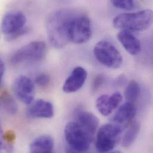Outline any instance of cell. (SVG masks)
Returning <instances> with one entry per match:
<instances>
[{
  "label": "cell",
  "instance_id": "5b68a950",
  "mask_svg": "<svg viewBox=\"0 0 153 153\" xmlns=\"http://www.w3.org/2000/svg\"><path fill=\"white\" fill-rule=\"evenodd\" d=\"M65 136L70 147L77 152L88 150L93 137L77 122H71L66 125Z\"/></svg>",
  "mask_w": 153,
  "mask_h": 153
},
{
  "label": "cell",
  "instance_id": "4316f807",
  "mask_svg": "<svg viewBox=\"0 0 153 153\" xmlns=\"http://www.w3.org/2000/svg\"><path fill=\"white\" fill-rule=\"evenodd\" d=\"M108 153H122L119 151H114V152H110Z\"/></svg>",
  "mask_w": 153,
  "mask_h": 153
},
{
  "label": "cell",
  "instance_id": "4fadbf2b",
  "mask_svg": "<svg viewBox=\"0 0 153 153\" xmlns=\"http://www.w3.org/2000/svg\"><path fill=\"white\" fill-rule=\"evenodd\" d=\"M53 147V138L48 135H41L30 144L29 153H52Z\"/></svg>",
  "mask_w": 153,
  "mask_h": 153
},
{
  "label": "cell",
  "instance_id": "3957f363",
  "mask_svg": "<svg viewBox=\"0 0 153 153\" xmlns=\"http://www.w3.org/2000/svg\"><path fill=\"white\" fill-rule=\"evenodd\" d=\"M91 36V25L89 18L85 14L76 13L72 16L68 24L69 42L76 44H84Z\"/></svg>",
  "mask_w": 153,
  "mask_h": 153
},
{
  "label": "cell",
  "instance_id": "9c48e42d",
  "mask_svg": "<svg viewBox=\"0 0 153 153\" xmlns=\"http://www.w3.org/2000/svg\"><path fill=\"white\" fill-rule=\"evenodd\" d=\"M26 23V17L22 11H10L2 19L1 31L6 36L11 35L25 28Z\"/></svg>",
  "mask_w": 153,
  "mask_h": 153
},
{
  "label": "cell",
  "instance_id": "30bf717a",
  "mask_svg": "<svg viewBox=\"0 0 153 153\" xmlns=\"http://www.w3.org/2000/svg\"><path fill=\"white\" fill-rule=\"evenodd\" d=\"M87 77V72L82 67L75 68L65 80L63 90L66 93H73L79 90L84 85Z\"/></svg>",
  "mask_w": 153,
  "mask_h": 153
},
{
  "label": "cell",
  "instance_id": "6da1fadb",
  "mask_svg": "<svg viewBox=\"0 0 153 153\" xmlns=\"http://www.w3.org/2000/svg\"><path fill=\"white\" fill-rule=\"evenodd\" d=\"M75 11L68 9L51 12L46 20V30L50 44L56 48H63L69 42L68 38V24Z\"/></svg>",
  "mask_w": 153,
  "mask_h": 153
},
{
  "label": "cell",
  "instance_id": "ba28073f",
  "mask_svg": "<svg viewBox=\"0 0 153 153\" xmlns=\"http://www.w3.org/2000/svg\"><path fill=\"white\" fill-rule=\"evenodd\" d=\"M12 90L16 98L23 104L29 105L32 102L35 88L29 77L24 75L17 77L13 83Z\"/></svg>",
  "mask_w": 153,
  "mask_h": 153
},
{
  "label": "cell",
  "instance_id": "603a6c76",
  "mask_svg": "<svg viewBox=\"0 0 153 153\" xmlns=\"http://www.w3.org/2000/svg\"><path fill=\"white\" fill-rule=\"evenodd\" d=\"M111 102L114 109H116L120 104L122 101V96L119 92H115L112 95H110Z\"/></svg>",
  "mask_w": 153,
  "mask_h": 153
},
{
  "label": "cell",
  "instance_id": "9a60e30c",
  "mask_svg": "<svg viewBox=\"0 0 153 153\" xmlns=\"http://www.w3.org/2000/svg\"><path fill=\"white\" fill-rule=\"evenodd\" d=\"M136 114V107L134 103L126 102L122 104L116 111L112 120L118 124H122L132 120Z\"/></svg>",
  "mask_w": 153,
  "mask_h": 153
},
{
  "label": "cell",
  "instance_id": "e0dca14e",
  "mask_svg": "<svg viewBox=\"0 0 153 153\" xmlns=\"http://www.w3.org/2000/svg\"><path fill=\"white\" fill-rule=\"evenodd\" d=\"M140 130V124L137 122H133L126 131L122 141V144L124 147H129L135 142Z\"/></svg>",
  "mask_w": 153,
  "mask_h": 153
},
{
  "label": "cell",
  "instance_id": "8992f818",
  "mask_svg": "<svg viewBox=\"0 0 153 153\" xmlns=\"http://www.w3.org/2000/svg\"><path fill=\"white\" fill-rule=\"evenodd\" d=\"M94 54L101 64L108 68L118 69L123 64L120 53L108 41L98 42L94 48Z\"/></svg>",
  "mask_w": 153,
  "mask_h": 153
},
{
  "label": "cell",
  "instance_id": "5bb4252c",
  "mask_svg": "<svg viewBox=\"0 0 153 153\" xmlns=\"http://www.w3.org/2000/svg\"><path fill=\"white\" fill-rule=\"evenodd\" d=\"M77 122L92 135H94L99 126V119L93 113L81 111L77 114Z\"/></svg>",
  "mask_w": 153,
  "mask_h": 153
},
{
  "label": "cell",
  "instance_id": "cb8c5ba5",
  "mask_svg": "<svg viewBox=\"0 0 153 153\" xmlns=\"http://www.w3.org/2000/svg\"><path fill=\"white\" fill-rule=\"evenodd\" d=\"M28 30H29V29H28V28L25 27V28H23V29H22V30H20L17 32L16 33H14V34H12V35H8V36H6L5 38H6L7 40L10 41L15 40V39L19 38V37H20V36L24 35L25 34L27 33V32H28Z\"/></svg>",
  "mask_w": 153,
  "mask_h": 153
},
{
  "label": "cell",
  "instance_id": "484cf974",
  "mask_svg": "<svg viewBox=\"0 0 153 153\" xmlns=\"http://www.w3.org/2000/svg\"><path fill=\"white\" fill-rule=\"evenodd\" d=\"M66 153H77V152L74 150V149L70 148H67L66 149Z\"/></svg>",
  "mask_w": 153,
  "mask_h": 153
},
{
  "label": "cell",
  "instance_id": "d6986e66",
  "mask_svg": "<svg viewBox=\"0 0 153 153\" xmlns=\"http://www.w3.org/2000/svg\"><path fill=\"white\" fill-rule=\"evenodd\" d=\"M140 93L141 88L138 83L135 80H131L125 89V96L128 102L134 103L138 100Z\"/></svg>",
  "mask_w": 153,
  "mask_h": 153
},
{
  "label": "cell",
  "instance_id": "277c9868",
  "mask_svg": "<svg viewBox=\"0 0 153 153\" xmlns=\"http://www.w3.org/2000/svg\"><path fill=\"white\" fill-rule=\"evenodd\" d=\"M47 45L43 41H33L16 51L11 57L13 65L35 63L42 60L47 54Z\"/></svg>",
  "mask_w": 153,
  "mask_h": 153
},
{
  "label": "cell",
  "instance_id": "44dd1931",
  "mask_svg": "<svg viewBox=\"0 0 153 153\" xmlns=\"http://www.w3.org/2000/svg\"><path fill=\"white\" fill-rule=\"evenodd\" d=\"M105 81V76L102 75H98L95 77L92 82L91 86V91L93 92H97L103 85Z\"/></svg>",
  "mask_w": 153,
  "mask_h": 153
},
{
  "label": "cell",
  "instance_id": "ffe728a7",
  "mask_svg": "<svg viewBox=\"0 0 153 153\" xmlns=\"http://www.w3.org/2000/svg\"><path fill=\"white\" fill-rule=\"evenodd\" d=\"M111 2L113 6L119 9L130 10L135 8V2L132 0H113Z\"/></svg>",
  "mask_w": 153,
  "mask_h": 153
},
{
  "label": "cell",
  "instance_id": "2e32d148",
  "mask_svg": "<svg viewBox=\"0 0 153 153\" xmlns=\"http://www.w3.org/2000/svg\"><path fill=\"white\" fill-rule=\"evenodd\" d=\"M1 102L5 110L9 114L14 115L18 111V105L14 99L7 91H2L1 94Z\"/></svg>",
  "mask_w": 153,
  "mask_h": 153
},
{
  "label": "cell",
  "instance_id": "7a4b0ae2",
  "mask_svg": "<svg viewBox=\"0 0 153 153\" xmlns=\"http://www.w3.org/2000/svg\"><path fill=\"white\" fill-rule=\"evenodd\" d=\"M153 23V11L150 9L122 13L113 20L114 27L127 31H143L149 28Z\"/></svg>",
  "mask_w": 153,
  "mask_h": 153
},
{
  "label": "cell",
  "instance_id": "8fae6325",
  "mask_svg": "<svg viewBox=\"0 0 153 153\" xmlns=\"http://www.w3.org/2000/svg\"><path fill=\"white\" fill-rule=\"evenodd\" d=\"M54 113L53 104L44 100L36 101L26 111V114L30 118L50 119L54 116Z\"/></svg>",
  "mask_w": 153,
  "mask_h": 153
},
{
  "label": "cell",
  "instance_id": "52a82bcc",
  "mask_svg": "<svg viewBox=\"0 0 153 153\" xmlns=\"http://www.w3.org/2000/svg\"><path fill=\"white\" fill-rule=\"evenodd\" d=\"M123 128L117 124H106L98 131L95 147L100 153H104L111 151L117 142L118 138Z\"/></svg>",
  "mask_w": 153,
  "mask_h": 153
},
{
  "label": "cell",
  "instance_id": "7c38bea8",
  "mask_svg": "<svg viewBox=\"0 0 153 153\" xmlns=\"http://www.w3.org/2000/svg\"><path fill=\"white\" fill-rule=\"evenodd\" d=\"M117 39L126 51L132 55L138 54L141 50L140 41L129 31L121 30L117 34Z\"/></svg>",
  "mask_w": 153,
  "mask_h": 153
},
{
  "label": "cell",
  "instance_id": "d4e9b609",
  "mask_svg": "<svg viewBox=\"0 0 153 153\" xmlns=\"http://www.w3.org/2000/svg\"><path fill=\"white\" fill-rule=\"evenodd\" d=\"M4 72H5V66H4L3 62L2 60H1V62H0V77H1V79H2V78L3 77Z\"/></svg>",
  "mask_w": 153,
  "mask_h": 153
},
{
  "label": "cell",
  "instance_id": "7402d4cb",
  "mask_svg": "<svg viewBox=\"0 0 153 153\" xmlns=\"http://www.w3.org/2000/svg\"><path fill=\"white\" fill-rule=\"evenodd\" d=\"M50 82V77L49 76L45 74H41L38 75L35 78V83L39 86L44 87L48 85Z\"/></svg>",
  "mask_w": 153,
  "mask_h": 153
},
{
  "label": "cell",
  "instance_id": "ac0fdd59",
  "mask_svg": "<svg viewBox=\"0 0 153 153\" xmlns=\"http://www.w3.org/2000/svg\"><path fill=\"white\" fill-rule=\"evenodd\" d=\"M96 107L103 116H107L110 114L114 108L111 102L110 95L104 94L99 97L96 101Z\"/></svg>",
  "mask_w": 153,
  "mask_h": 153
}]
</instances>
